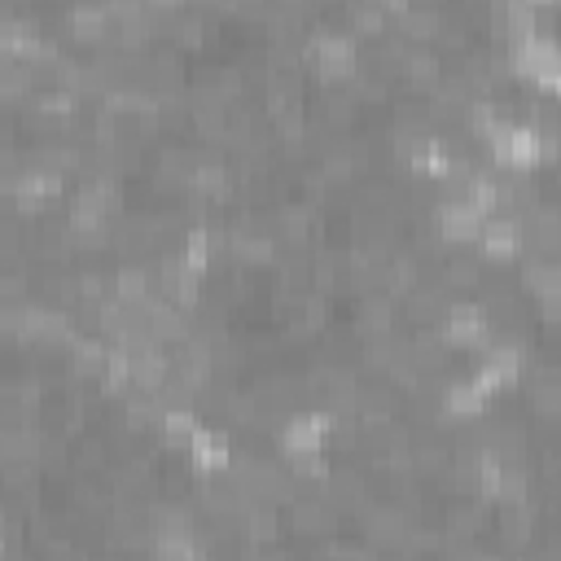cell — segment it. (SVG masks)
Returning a JSON list of instances; mask_svg holds the SVG:
<instances>
[{"label": "cell", "mask_w": 561, "mask_h": 561, "mask_svg": "<svg viewBox=\"0 0 561 561\" xmlns=\"http://www.w3.org/2000/svg\"><path fill=\"white\" fill-rule=\"evenodd\" d=\"M486 158L495 175H530L548 162H561V140L543 136L526 118H504L486 131Z\"/></svg>", "instance_id": "obj_1"}, {"label": "cell", "mask_w": 561, "mask_h": 561, "mask_svg": "<svg viewBox=\"0 0 561 561\" xmlns=\"http://www.w3.org/2000/svg\"><path fill=\"white\" fill-rule=\"evenodd\" d=\"M508 66L522 83H530L543 96H561V53L557 35H530L508 44Z\"/></svg>", "instance_id": "obj_2"}, {"label": "cell", "mask_w": 561, "mask_h": 561, "mask_svg": "<svg viewBox=\"0 0 561 561\" xmlns=\"http://www.w3.org/2000/svg\"><path fill=\"white\" fill-rule=\"evenodd\" d=\"M438 333H443V342H447L451 351L478 359V351L495 337V320H491V311H486L482 302H473V298H456V302L443 311Z\"/></svg>", "instance_id": "obj_3"}, {"label": "cell", "mask_w": 561, "mask_h": 561, "mask_svg": "<svg viewBox=\"0 0 561 561\" xmlns=\"http://www.w3.org/2000/svg\"><path fill=\"white\" fill-rule=\"evenodd\" d=\"M359 57H364L359 39H355L351 31H337V26L316 31L311 44H307V61L316 66V75H320L324 83H346V79L359 70Z\"/></svg>", "instance_id": "obj_4"}, {"label": "cell", "mask_w": 561, "mask_h": 561, "mask_svg": "<svg viewBox=\"0 0 561 561\" xmlns=\"http://www.w3.org/2000/svg\"><path fill=\"white\" fill-rule=\"evenodd\" d=\"M478 250L491 259V263H517L522 254H530V237H526V224L508 210H495L486 215L482 232H478ZM539 254V250H535Z\"/></svg>", "instance_id": "obj_5"}, {"label": "cell", "mask_w": 561, "mask_h": 561, "mask_svg": "<svg viewBox=\"0 0 561 561\" xmlns=\"http://www.w3.org/2000/svg\"><path fill=\"white\" fill-rule=\"evenodd\" d=\"M184 460H188L193 473L219 478V473L232 465V438H228V430H219V425H210V421H197V430H193L188 443H184Z\"/></svg>", "instance_id": "obj_6"}, {"label": "cell", "mask_w": 561, "mask_h": 561, "mask_svg": "<svg viewBox=\"0 0 561 561\" xmlns=\"http://www.w3.org/2000/svg\"><path fill=\"white\" fill-rule=\"evenodd\" d=\"M486 224V210H478L469 197L451 193L434 206V232L447 241V245H478V232Z\"/></svg>", "instance_id": "obj_7"}, {"label": "cell", "mask_w": 561, "mask_h": 561, "mask_svg": "<svg viewBox=\"0 0 561 561\" xmlns=\"http://www.w3.org/2000/svg\"><path fill=\"white\" fill-rule=\"evenodd\" d=\"M44 35L31 26V22H22V18H0V57H9V61H22V66H35L39 57H44Z\"/></svg>", "instance_id": "obj_8"}, {"label": "cell", "mask_w": 561, "mask_h": 561, "mask_svg": "<svg viewBox=\"0 0 561 561\" xmlns=\"http://www.w3.org/2000/svg\"><path fill=\"white\" fill-rule=\"evenodd\" d=\"M175 263H180L188 276L206 280V272H210V263H215V245H210V232H206V228H193V232H184V241H180V250H175Z\"/></svg>", "instance_id": "obj_9"}, {"label": "cell", "mask_w": 561, "mask_h": 561, "mask_svg": "<svg viewBox=\"0 0 561 561\" xmlns=\"http://www.w3.org/2000/svg\"><path fill=\"white\" fill-rule=\"evenodd\" d=\"M197 412L193 408H184V403H171V408H162V416H158V438L171 447V451H184V443H188V434L197 430Z\"/></svg>", "instance_id": "obj_10"}, {"label": "cell", "mask_w": 561, "mask_h": 561, "mask_svg": "<svg viewBox=\"0 0 561 561\" xmlns=\"http://www.w3.org/2000/svg\"><path fill=\"white\" fill-rule=\"evenodd\" d=\"M535 4H539V9H557V0H535Z\"/></svg>", "instance_id": "obj_11"}, {"label": "cell", "mask_w": 561, "mask_h": 561, "mask_svg": "<svg viewBox=\"0 0 561 561\" xmlns=\"http://www.w3.org/2000/svg\"><path fill=\"white\" fill-rule=\"evenodd\" d=\"M0 552H4V530H0Z\"/></svg>", "instance_id": "obj_12"}]
</instances>
